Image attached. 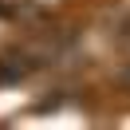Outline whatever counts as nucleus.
Instances as JSON below:
<instances>
[{"instance_id": "f257e3e1", "label": "nucleus", "mask_w": 130, "mask_h": 130, "mask_svg": "<svg viewBox=\"0 0 130 130\" xmlns=\"http://www.w3.org/2000/svg\"><path fill=\"white\" fill-rule=\"evenodd\" d=\"M40 63L36 47H8L0 51V83H20L24 75H32V67Z\"/></svg>"}, {"instance_id": "f03ea898", "label": "nucleus", "mask_w": 130, "mask_h": 130, "mask_svg": "<svg viewBox=\"0 0 130 130\" xmlns=\"http://www.w3.org/2000/svg\"><path fill=\"white\" fill-rule=\"evenodd\" d=\"M122 83H126V87H130V67H126V75H122Z\"/></svg>"}]
</instances>
